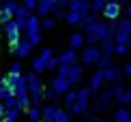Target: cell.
Here are the masks:
<instances>
[{"label":"cell","mask_w":131,"mask_h":122,"mask_svg":"<svg viewBox=\"0 0 131 122\" xmlns=\"http://www.w3.org/2000/svg\"><path fill=\"white\" fill-rule=\"evenodd\" d=\"M112 2H123V0H112Z\"/></svg>","instance_id":"cell-44"},{"label":"cell","mask_w":131,"mask_h":122,"mask_svg":"<svg viewBox=\"0 0 131 122\" xmlns=\"http://www.w3.org/2000/svg\"><path fill=\"white\" fill-rule=\"evenodd\" d=\"M75 101H78V92H73V90H69L67 94H64V105L67 107H73Z\"/></svg>","instance_id":"cell-25"},{"label":"cell","mask_w":131,"mask_h":122,"mask_svg":"<svg viewBox=\"0 0 131 122\" xmlns=\"http://www.w3.org/2000/svg\"><path fill=\"white\" fill-rule=\"evenodd\" d=\"M103 81H107V79H105V73H103V71L99 69L95 75L90 77V90H92V92H101V86H103Z\"/></svg>","instance_id":"cell-10"},{"label":"cell","mask_w":131,"mask_h":122,"mask_svg":"<svg viewBox=\"0 0 131 122\" xmlns=\"http://www.w3.org/2000/svg\"><path fill=\"white\" fill-rule=\"evenodd\" d=\"M2 79H4V77H2V75H0V81H2Z\"/></svg>","instance_id":"cell-45"},{"label":"cell","mask_w":131,"mask_h":122,"mask_svg":"<svg viewBox=\"0 0 131 122\" xmlns=\"http://www.w3.org/2000/svg\"><path fill=\"white\" fill-rule=\"evenodd\" d=\"M28 118H30V122H39V120H43V109L39 107V105H30L28 109Z\"/></svg>","instance_id":"cell-16"},{"label":"cell","mask_w":131,"mask_h":122,"mask_svg":"<svg viewBox=\"0 0 131 122\" xmlns=\"http://www.w3.org/2000/svg\"><path fill=\"white\" fill-rule=\"evenodd\" d=\"M129 122H131V120H129Z\"/></svg>","instance_id":"cell-50"},{"label":"cell","mask_w":131,"mask_h":122,"mask_svg":"<svg viewBox=\"0 0 131 122\" xmlns=\"http://www.w3.org/2000/svg\"><path fill=\"white\" fill-rule=\"evenodd\" d=\"M41 19L37 17V15H30L28 19H26V26H24V32L26 36H35V34H41Z\"/></svg>","instance_id":"cell-5"},{"label":"cell","mask_w":131,"mask_h":122,"mask_svg":"<svg viewBox=\"0 0 131 122\" xmlns=\"http://www.w3.org/2000/svg\"><path fill=\"white\" fill-rule=\"evenodd\" d=\"M129 43H116V54H121V56H123V54H127L129 52Z\"/></svg>","instance_id":"cell-32"},{"label":"cell","mask_w":131,"mask_h":122,"mask_svg":"<svg viewBox=\"0 0 131 122\" xmlns=\"http://www.w3.org/2000/svg\"><path fill=\"white\" fill-rule=\"evenodd\" d=\"M58 114H60V107H56V105H45L43 107V120L47 122H56Z\"/></svg>","instance_id":"cell-12"},{"label":"cell","mask_w":131,"mask_h":122,"mask_svg":"<svg viewBox=\"0 0 131 122\" xmlns=\"http://www.w3.org/2000/svg\"><path fill=\"white\" fill-rule=\"evenodd\" d=\"M32 71H35V73H45V71H47V60H43L41 56L39 58H35V60H32Z\"/></svg>","instance_id":"cell-21"},{"label":"cell","mask_w":131,"mask_h":122,"mask_svg":"<svg viewBox=\"0 0 131 122\" xmlns=\"http://www.w3.org/2000/svg\"><path fill=\"white\" fill-rule=\"evenodd\" d=\"M39 122H47V120H39Z\"/></svg>","instance_id":"cell-47"},{"label":"cell","mask_w":131,"mask_h":122,"mask_svg":"<svg viewBox=\"0 0 131 122\" xmlns=\"http://www.w3.org/2000/svg\"><path fill=\"white\" fill-rule=\"evenodd\" d=\"M58 60L64 66H73V64H78V54H75V49H67V52H62L58 56Z\"/></svg>","instance_id":"cell-11"},{"label":"cell","mask_w":131,"mask_h":122,"mask_svg":"<svg viewBox=\"0 0 131 122\" xmlns=\"http://www.w3.org/2000/svg\"><path fill=\"white\" fill-rule=\"evenodd\" d=\"M129 47H131V39H129Z\"/></svg>","instance_id":"cell-46"},{"label":"cell","mask_w":131,"mask_h":122,"mask_svg":"<svg viewBox=\"0 0 131 122\" xmlns=\"http://www.w3.org/2000/svg\"><path fill=\"white\" fill-rule=\"evenodd\" d=\"M127 15H129V17H131V4H129V7H127Z\"/></svg>","instance_id":"cell-42"},{"label":"cell","mask_w":131,"mask_h":122,"mask_svg":"<svg viewBox=\"0 0 131 122\" xmlns=\"http://www.w3.org/2000/svg\"><path fill=\"white\" fill-rule=\"evenodd\" d=\"M84 43H86V39H84V34H82V32H75V34H71V39H69L71 49H80Z\"/></svg>","instance_id":"cell-20"},{"label":"cell","mask_w":131,"mask_h":122,"mask_svg":"<svg viewBox=\"0 0 131 122\" xmlns=\"http://www.w3.org/2000/svg\"><path fill=\"white\" fill-rule=\"evenodd\" d=\"M86 43H88V45H97V43H101L99 39H97L95 34H88V39H86Z\"/></svg>","instance_id":"cell-37"},{"label":"cell","mask_w":131,"mask_h":122,"mask_svg":"<svg viewBox=\"0 0 131 122\" xmlns=\"http://www.w3.org/2000/svg\"><path fill=\"white\" fill-rule=\"evenodd\" d=\"M82 73H84V69H82L80 64H73L69 71V81L71 84H78V81H82Z\"/></svg>","instance_id":"cell-18"},{"label":"cell","mask_w":131,"mask_h":122,"mask_svg":"<svg viewBox=\"0 0 131 122\" xmlns=\"http://www.w3.org/2000/svg\"><path fill=\"white\" fill-rule=\"evenodd\" d=\"M123 103H131V88L125 90V96H123Z\"/></svg>","instance_id":"cell-39"},{"label":"cell","mask_w":131,"mask_h":122,"mask_svg":"<svg viewBox=\"0 0 131 122\" xmlns=\"http://www.w3.org/2000/svg\"><path fill=\"white\" fill-rule=\"evenodd\" d=\"M90 86L88 88H82V90H78V101H75V105L71 107V112L73 114H82V112H86V107H88V101H90Z\"/></svg>","instance_id":"cell-2"},{"label":"cell","mask_w":131,"mask_h":122,"mask_svg":"<svg viewBox=\"0 0 131 122\" xmlns=\"http://www.w3.org/2000/svg\"><path fill=\"white\" fill-rule=\"evenodd\" d=\"M121 2H112V0H110V2H107L105 4V9H103V17H105V19H110V21H114V19H118V17H121Z\"/></svg>","instance_id":"cell-7"},{"label":"cell","mask_w":131,"mask_h":122,"mask_svg":"<svg viewBox=\"0 0 131 122\" xmlns=\"http://www.w3.org/2000/svg\"><path fill=\"white\" fill-rule=\"evenodd\" d=\"M4 118H7V105H4V101H0V122Z\"/></svg>","instance_id":"cell-36"},{"label":"cell","mask_w":131,"mask_h":122,"mask_svg":"<svg viewBox=\"0 0 131 122\" xmlns=\"http://www.w3.org/2000/svg\"><path fill=\"white\" fill-rule=\"evenodd\" d=\"M131 120V112L127 107H118L114 112V122H129Z\"/></svg>","instance_id":"cell-17"},{"label":"cell","mask_w":131,"mask_h":122,"mask_svg":"<svg viewBox=\"0 0 131 122\" xmlns=\"http://www.w3.org/2000/svg\"><path fill=\"white\" fill-rule=\"evenodd\" d=\"M52 2H58V0H52Z\"/></svg>","instance_id":"cell-48"},{"label":"cell","mask_w":131,"mask_h":122,"mask_svg":"<svg viewBox=\"0 0 131 122\" xmlns=\"http://www.w3.org/2000/svg\"><path fill=\"white\" fill-rule=\"evenodd\" d=\"M56 122H71V112H62V109H60V114H58Z\"/></svg>","instance_id":"cell-31"},{"label":"cell","mask_w":131,"mask_h":122,"mask_svg":"<svg viewBox=\"0 0 131 122\" xmlns=\"http://www.w3.org/2000/svg\"><path fill=\"white\" fill-rule=\"evenodd\" d=\"M97 21H99V17H97V13H90L88 17H84L82 19V24H80V28L86 32V34H90L92 30H95V26H97Z\"/></svg>","instance_id":"cell-9"},{"label":"cell","mask_w":131,"mask_h":122,"mask_svg":"<svg viewBox=\"0 0 131 122\" xmlns=\"http://www.w3.org/2000/svg\"><path fill=\"white\" fill-rule=\"evenodd\" d=\"M60 66V60H58L56 56H52L50 60H47V71H54V69H58Z\"/></svg>","instance_id":"cell-30"},{"label":"cell","mask_w":131,"mask_h":122,"mask_svg":"<svg viewBox=\"0 0 131 122\" xmlns=\"http://www.w3.org/2000/svg\"><path fill=\"white\" fill-rule=\"evenodd\" d=\"M0 2H4V0H0Z\"/></svg>","instance_id":"cell-49"},{"label":"cell","mask_w":131,"mask_h":122,"mask_svg":"<svg viewBox=\"0 0 131 122\" xmlns=\"http://www.w3.org/2000/svg\"><path fill=\"white\" fill-rule=\"evenodd\" d=\"M107 2L110 0H92V13H103V9H105Z\"/></svg>","instance_id":"cell-26"},{"label":"cell","mask_w":131,"mask_h":122,"mask_svg":"<svg viewBox=\"0 0 131 122\" xmlns=\"http://www.w3.org/2000/svg\"><path fill=\"white\" fill-rule=\"evenodd\" d=\"M19 112H21V109H7V116L13 118V120H17L19 118Z\"/></svg>","instance_id":"cell-35"},{"label":"cell","mask_w":131,"mask_h":122,"mask_svg":"<svg viewBox=\"0 0 131 122\" xmlns=\"http://www.w3.org/2000/svg\"><path fill=\"white\" fill-rule=\"evenodd\" d=\"M101 122H114V120H101Z\"/></svg>","instance_id":"cell-43"},{"label":"cell","mask_w":131,"mask_h":122,"mask_svg":"<svg viewBox=\"0 0 131 122\" xmlns=\"http://www.w3.org/2000/svg\"><path fill=\"white\" fill-rule=\"evenodd\" d=\"M71 81L69 79H64V77H60V75H56V77H52V88L56 90V94H67L69 90H71Z\"/></svg>","instance_id":"cell-6"},{"label":"cell","mask_w":131,"mask_h":122,"mask_svg":"<svg viewBox=\"0 0 131 122\" xmlns=\"http://www.w3.org/2000/svg\"><path fill=\"white\" fill-rule=\"evenodd\" d=\"M97 66L99 69H110V66H114V62H112V56H107V54H101V58L97 60Z\"/></svg>","instance_id":"cell-24"},{"label":"cell","mask_w":131,"mask_h":122,"mask_svg":"<svg viewBox=\"0 0 131 122\" xmlns=\"http://www.w3.org/2000/svg\"><path fill=\"white\" fill-rule=\"evenodd\" d=\"M28 41L32 43V45H39V43H41V34H35V36H28Z\"/></svg>","instance_id":"cell-38"},{"label":"cell","mask_w":131,"mask_h":122,"mask_svg":"<svg viewBox=\"0 0 131 122\" xmlns=\"http://www.w3.org/2000/svg\"><path fill=\"white\" fill-rule=\"evenodd\" d=\"M2 122H17V120H13V118H9V116H7V118H4Z\"/></svg>","instance_id":"cell-41"},{"label":"cell","mask_w":131,"mask_h":122,"mask_svg":"<svg viewBox=\"0 0 131 122\" xmlns=\"http://www.w3.org/2000/svg\"><path fill=\"white\" fill-rule=\"evenodd\" d=\"M64 19L69 21V26H80L84 17H82V15L78 13V11H69V13H67V17H64Z\"/></svg>","instance_id":"cell-22"},{"label":"cell","mask_w":131,"mask_h":122,"mask_svg":"<svg viewBox=\"0 0 131 122\" xmlns=\"http://www.w3.org/2000/svg\"><path fill=\"white\" fill-rule=\"evenodd\" d=\"M125 75H127V77H131V62H127V64H125Z\"/></svg>","instance_id":"cell-40"},{"label":"cell","mask_w":131,"mask_h":122,"mask_svg":"<svg viewBox=\"0 0 131 122\" xmlns=\"http://www.w3.org/2000/svg\"><path fill=\"white\" fill-rule=\"evenodd\" d=\"M30 15H32V13L24 7V4H19V7H17V11H15V19H17L21 26H26V19H28Z\"/></svg>","instance_id":"cell-19"},{"label":"cell","mask_w":131,"mask_h":122,"mask_svg":"<svg viewBox=\"0 0 131 122\" xmlns=\"http://www.w3.org/2000/svg\"><path fill=\"white\" fill-rule=\"evenodd\" d=\"M9 73H21V62H19V60L11 62V66H9Z\"/></svg>","instance_id":"cell-33"},{"label":"cell","mask_w":131,"mask_h":122,"mask_svg":"<svg viewBox=\"0 0 131 122\" xmlns=\"http://www.w3.org/2000/svg\"><path fill=\"white\" fill-rule=\"evenodd\" d=\"M52 56H54V54H52L50 47H43V49H41V58H43V60H50Z\"/></svg>","instance_id":"cell-34"},{"label":"cell","mask_w":131,"mask_h":122,"mask_svg":"<svg viewBox=\"0 0 131 122\" xmlns=\"http://www.w3.org/2000/svg\"><path fill=\"white\" fill-rule=\"evenodd\" d=\"M26 81H28V92H30V99H32V105H37L43 99V84H41V77L39 73H28L26 75Z\"/></svg>","instance_id":"cell-1"},{"label":"cell","mask_w":131,"mask_h":122,"mask_svg":"<svg viewBox=\"0 0 131 122\" xmlns=\"http://www.w3.org/2000/svg\"><path fill=\"white\" fill-rule=\"evenodd\" d=\"M9 96H15L13 94V86L7 81V77H4L2 81H0V101H7Z\"/></svg>","instance_id":"cell-15"},{"label":"cell","mask_w":131,"mask_h":122,"mask_svg":"<svg viewBox=\"0 0 131 122\" xmlns=\"http://www.w3.org/2000/svg\"><path fill=\"white\" fill-rule=\"evenodd\" d=\"M101 58V49L97 45H88L84 49V54H82V64L90 66V64H97V60Z\"/></svg>","instance_id":"cell-3"},{"label":"cell","mask_w":131,"mask_h":122,"mask_svg":"<svg viewBox=\"0 0 131 122\" xmlns=\"http://www.w3.org/2000/svg\"><path fill=\"white\" fill-rule=\"evenodd\" d=\"M32 47H35V45H32V43L28 41V36H26V39H21V41H19L17 49H15V54H17L19 58H28V54H30Z\"/></svg>","instance_id":"cell-14"},{"label":"cell","mask_w":131,"mask_h":122,"mask_svg":"<svg viewBox=\"0 0 131 122\" xmlns=\"http://www.w3.org/2000/svg\"><path fill=\"white\" fill-rule=\"evenodd\" d=\"M101 71H103V69H101ZM103 73H105V79H107V81H118V77H121V71H118L116 66H110V69H105Z\"/></svg>","instance_id":"cell-23"},{"label":"cell","mask_w":131,"mask_h":122,"mask_svg":"<svg viewBox=\"0 0 131 122\" xmlns=\"http://www.w3.org/2000/svg\"><path fill=\"white\" fill-rule=\"evenodd\" d=\"M54 9H56V2H52V0H39V9H37V13H39L41 17H47Z\"/></svg>","instance_id":"cell-13"},{"label":"cell","mask_w":131,"mask_h":122,"mask_svg":"<svg viewBox=\"0 0 131 122\" xmlns=\"http://www.w3.org/2000/svg\"><path fill=\"white\" fill-rule=\"evenodd\" d=\"M4 105H7V109H21V107H19V99H17V96H9L7 101H4Z\"/></svg>","instance_id":"cell-27"},{"label":"cell","mask_w":131,"mask_h":122,"mask_svg":"<svg viewBox=\"0 0 131 122\" xmlns=\"http://www.w3.org/2000/svg\"><path fill=\"white\" fill-rule=\"evenodd\" d=\"M112 30H114V34H127V36H131V17H125V19L118 21V24H112Z\"/></svg>","instance_id":"cell-8"},{"label":"cell","mask_w":131,"mask_h":122,"mask_svg":"<svg viewBox=\"0 0 131 122\" xmlns=\"http://www.w3.org/2000/svg\"><path fill=\"white\" fill-rule=\"evenodd\" d=\"M41 28L43 30H54V28H56V19H54V17H45L41 21Z\"/></svg>","instance_id":"cell-28"},{"label":"cell","mask_w":131,"mask_h":122,"mask_svg":"<svg viewBox=\"0 0 131 122\" xmlns=\"http://www.w3.org/2000/svg\"><path fill=\"white\" fill-rule=\"evenodd\" d=\"M69 11H78L82 17H88V15L92 13V2L90 0H71Z\"/></svg>","instance_id":"cell-4"},{"label":"cell","mask_w":131,"mask_h":122,"mask_svg":"<svg viewBox=\"0 0 131 122\" xmlns=\"http://www.w3.org/2000/svg\"><path fill=\"white\" fill-rule=\"evenodd\" d=\"M24 7L32 13V11H37V9H39V0H24Z\"/></svg>","instance_id":"cell-29"}]
</instances>
